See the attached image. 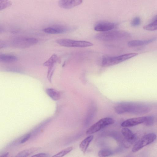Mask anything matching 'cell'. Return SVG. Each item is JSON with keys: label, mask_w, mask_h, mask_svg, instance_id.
Returning a JSON list of instances; mask_svg holds the SVG:
<instances>
[{"label": "cell", "mask_w": 157, "mask_h": 157, "mask_svg": "<svg viewBox=\"0 0 157 157\" xmlns=\"http://www.w3.org/2000/svg\"><path fill=\"white\" fill-rule=\"evenodd\" d=\"M137 53H129L114 56L104 57L101 62L103 67H108L117 64L138 55Z\"/></svg>", "instance_id": "3957f363"}, {"label": "cell", "mask_w": 157, "mask_h": 157, "mask_svg": "<svg viewBox=\"0 0 157 157\" xmlns=\"http://www.w3.org/2000/svg\"><path fill=\"white\" fill-rule=\"evenodd\" d=\"M154 122V117L152 116H147L145 122L144 123L147 126H150L152 125Z\"/></svg>", "instance_id": "cb8c5ba5"}, {"label": "cell", "mask_w": 157, "mask_h": 157, "mask_svg": "<svg viewBox=\"0 0 157 157\" xmlns=\"http://www.w3.org/2000/svg\"><path fill=\"white\" fill-rule=\"evenodd\" d=\"M40 149L39 147H33L23 150L18 153L16 157H25L37 151Z\"/></svg>", "instance_id": "ac0fdd59"}, {"label": "cell", "mask_w": 157, "mask_h": 157, "mask_svg": "<svg viewBox=\"0 0 157 157\" xmlns=\"http://www.w3.org/2000/svg\"><path fill=\"white\" fill-rule=\"evenodd\" d=\"M57 56L56 55H53L46 62L44 63V65L48 67V75L49 79H50L51 75L52 73L53 67L57 60Z\"/></svg>", "instance_id": "4fadbf2b"}, {"label": "cell", "mask_w": 157, "mask_h": 157, "mask_svg": "<svg viewBox=\"0 0 157 157\" xmlns=\"http://www.w3.org/2000/svg\"><path fill=\"white\" fill-rule=\"evenodd\" d=\"M66 28L63 26L50 27L44 28L43 31L47 33L51 34H60L65 32Z\"/></svg>", "instance_id": "7c38bea8"}, {"label": "cell", "mask_w": 157, "mask_h": 157, "mask_svg": "<svg viewBox=\"0 0 157 157\" xmlns=\"http://www.w3.org/2000/svg\"><path fill=\"white\" fill-rule=\"evenodd\" d=\"M32 136L31 133H29L20 137L15 141L13 143V144H23L25 143L29 140Z\"/></svg>", "instance_id": "ffe728a7"}, {"label": "cell", "mask_w": 157, "mask_h": 157, "mask_svg": "<svg viewBox=\"0 0 157 157\" xmlns=\"http://www.w3.org/2000/svg\"><path fill=\"white\" fill-rule=\"evenodd\" d=\"M147 118V116L141 117L130 118L123 122L121 124L122 127H127L136 126L144 123Z\"/></svg>", "instance_id": "9c48e42d"}, {"label": "cell", "mask_w": 157, "mask_h": 157, "mask_svg": "<svg viewBox=\"0 0 157 157\" xmlns=\"http://www.w3.org/2000/svg\"><path fill=\"white\" fill-rule=\"evenodd\" d=\"M49 156V154L46 153H40L32 156L35 157H48Z\"/></svg>", "instance_id": "484cf974"}, {"label": "cell", "mask_w": 157, "mask_h": 157, "mask_svg": "<svg viewBox=\"0 0 157 157\" xmlns=\"http://www.w3.org/2000/svg\"><path fill=\"white\" fill-rule=\"evenodd\" d=\"M94 138L93 135H90L85 138L79 144V148L81 151L85 153L90 143L92 140Z\"/></svg>", "instance_id": "9a60e30c"}, {"label": "cell", "mask_w": 157, "mask_h": 157, "mask_svg": "<svg viewBox=\"0 0 157 157\" xmlns=\"http://www.w3.org/2000/svg\"><path fill=\"white\" fill-rule=\"evenodd\" d=\"M73 149V147H70L66 148L55 155L52 157H63L66 155L70 152Z\"/></svg>", "instance_id": "44dd1931"}, {"label": "cell", "mask_w": 157, "mask_h": 157, "mask_svg": "<svg viewBox=\"0 0 157 157\" xmlns=\"http://www.w3.org/2000/svg\"><path fill=\"white\" fill-rule=\"evenodd\" d=\"M156 38L153 37L151 39L145 40H135L129 41L128 42V45L130 47H135L146 45L156 40Z\"/></svg>", "instance_id": "5bb4252c"}, {"label": "cell", "mask_w": 157, "mask_h": 157, "mask_svg": "<svg viewBox=\"0 0 157 157\" xmlns=\"http://www.w3.org/2000/svg\"><path fill=\"white\" fill-rule=\"evenodd\" d=\"M128 33L123 31H109L103 32L96 35L97 39L104 41H111L124 39L130 37Z\"/></svg>", "instance_id": "7a4b0ae2"}, {"label": "cell", "mask_w": 157, "mask_h": 157, "mask_svg": "<svg viewBox=\"0 0 157 157\" xmlns=\"http://www.w3.org/2000/svg\"><path fill=\"white\" fill-rule=\"evenodd\" d=\"M116 24L109 22H100L95 25L94 29L97 31L105 32L111 30L116 27Z\"/></svg>", "instance_id": "30bf717a"}, {"label": "cell", "mask_w": 157, "mask_h": 157, "mask_svg": "<svg viewBox=\"0 0 157 157\" xmlns=\"http://www.w3.org/2000/svg\"><path fill=\"white\" fill-rule=\"evenodd\" d=\"M156 139V135L154 133L144 135L134 145L132 149V152H137L144 147L152 143Z\"/></svg>", "instance_id": "8992f818"}, {"label": "cell", "mask_w": 157, "mask_h": 157, "mask_svg": "<svg viewBox=\"0 0 157 157\" xmlns=\"http://www.w3.org/2000/svg\"><path fill=\"white\" fill-rule=\"evenodd\" d=\"M12 2L9 0H0V10L10 6Z\"/></svg>", "instance_id": "603a6c76"}, {"label": "cell", "mask_w": 157, "mask_h": 157, "mask_svg": "<svg viewBox=\"0 0 157 157\" xmlns=\"http://www.w3.org/2000/svg\"><path fill=\"white\" fill-rule=\"evenodd\" d=\"M38 42V40L34 38L19 37L13 39L12 44L15 47L24 48L36 44Z\"/></svg>", "instance_id": "52a82bcc"}, {"label": "cell", "mask_w": 157, "mask_h": 157, "mask_svg": "<svg viewBox=\"0 0 157 157\" xmlns=\"http://www.w3.org/2000/svg\"><path fill=\"white\" fill-rule=\"evenodd\" d=\"M114 109L118 114L128 113L136 115L143 114L150 112L151 107L149 104L141 102H123L115 106Z\"/></svg>", "instance_id": "6da1fadb"}, {"label": "cell", "mask_w": 157, "mask_h": 157, "mask_svg": "<svg viewBox=\"0 0 157 157\" xmlns=\"http://www.w3.org/2000/svg\"><path fill=\"white\" fill-rule=\"evenodd\" d=\"M151 22L149 24L144 26V30L153 31L157 30V16L156 15L153 18Z\"/></svg>", "instance_id": "d6986e66"}, {"label": "cell", "mask_w": 157, "mask_h": 157, "mask_svg": "<svg viewBox=\"0 0 157 157\" xmlns=\"http://www.w3.org/2000/svg\"><path fill=\"white\" fill-rule=\"evenodd\" d=\"M17 59L16 56L9 54H1L0 55V61L5 63H13Z\"/></svg>", "instance_id": "e0dca14e"}, {"label": "cell", "mask_w": 157, "mask_h": 157, "mask_svg": "<svg viewBox=\"0 0 157 157\" xmlns=\"http://www.w3.org/2000/svg\"><path fill=\"white\" fill-rule=\"evenodd\" d=\"M121 132L124 137V140L126 143L132 146L136 140V135L133 133L131 130L126 127L122 128Z\"/></svg>", "instance_id": "ba28073f"}, {"label": "cell", "mask_w": 157, "mask_h": 157, "mask_svg": "<svg viewBox=\"0 0 157 157\" xmlns=\"http://www.w3.org/2000/svg\"><path fill=\"white\" fill-rule=\"evenodd\" d=\"M113 154V152L110 150L103 149L99 151L98 155L100 157H105L111 155Z\"/></svg>", "instance_id": "7402d4cb"}, {"label": "cell", "mask_w": 157, "mask_h": 157, "mask_svg": "<svg viewBox=\"0 0 157 157\" xmlns=\"http://www.w3.org/2000/svg\"><path fill=\"white\" fill-rule=\"evenodd\" d=\"M82 2V0H59L58 3L61 8L69 9L80 5Z\"/></svg>", "instance_id": "8fae6325"}, {"label": "cell", "mask_w": 157, "mask_h": 157, "mask_svg": "<svg viewBox=\"0 0 157 157\" xmlns=\"http://www.w3.org/2000/svg\"><path fill=\"white\" fill-rule=\"evenodd\" d=\"M141 23V20L139 17L134 18L131 22V25L133 27H137L140 25Z\"/></svg>", "instance_id": "d4e9b609"}, {"label": "cell", "mask_w": 157, "mask_h": 157, "mask_svg": "<svg viewBox=\"0 0 157 157\" xmlns=\"http://www.w3.org/2000/svg\"><path fill=\"white\" fill-rule=\"evenodd\" d=\"M56 42L59 45L67 47L84 48L93 45L91 43L87 41L76 40L66 38L58 39L56 40Z\"/></svg>", "instance_id": "277c9868"}, {"label": "cell", "mask_w": 157, "mask_h": 157, "mask_svg": "<svg viewBox=\"0 0 157 157\" xmlns=\"http://www.w3.org/2000/svg\"><path fill=\"white\" fill-rule=\"evenodd\" d=\"M114 120L111 117L102 118L90 126L86 131V134L91 135L98 132L105 127L113 124Z\"/></svg>", "instance_id": "5b68a950"}, {"label": "cell", "mask_w": 157, "mask_h": 157, "mask_svg": "<svg viewBox=\"0 0 157 157\" xmlns=\"http://www.w3.org/2000/svg\"><path fill=\"white\" fill-rule=\"evenodd\" d=\"M9 154V152H5L1 156H0L1 157H7L8 156V155Z\"/></svg>", "instance_id": "4316f807"}, {"label": "cell", "mask_w": 157, "mask_h": 157, "mask_svg": "<svg viewBox=\"0 0 157 157\" xmlns=\"http://www.w3.org/2000/svg\"><path fill=\"white\" fill-rule=\"evenodd\" d=\"M46 92L48 96L54 101H58L60 98V93L55 89L48 88L46 90Z\"/></svg>", "instance_id": "2e32d148"}]
</instances>
